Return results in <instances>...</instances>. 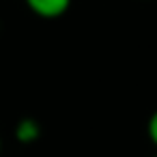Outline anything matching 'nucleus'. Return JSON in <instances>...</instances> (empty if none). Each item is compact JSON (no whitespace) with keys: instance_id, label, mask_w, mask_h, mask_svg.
Returning a JSON list of instances; mask_svg holds the SVG:
<instances>
[{"instance_id":"nucleus-3","label":"nucleus","mask_w":157,"mask_h":157,"mask_svg":"<svg viewBox=\"0 0 157 157\" xmlns=\"http://www.w3.org/2000/svg\"><path fill=\"white\" fill-rule=\"evenodd\" d=\"M146 136H148L151 144L157 148V110L148 116V123H146Z\"/></svg>"},{"instance_id":"nucleus-1","label":"nucleus","mask_w":157,"mask_h":157,"mask_svg":"<svg viewBox=\"0 0 157 157\" xmlns=\"http://www.w3.org/2000/svg\"><path fill=\"white\" fill-rule=\"evenodd\" d=\"M24 5L41 20H58L71 9V0H24Z\"/></svg>"},{"instance_id":"nucleus-2","label":"nucleus","mask_w":157,"mask_h":157,"mask_svg":"<svg viewBox=\"0 0 157 157\" xmlns=\"http://www.w3.org/2000/svg\"><path fill=\"white\" fill-rule=\"evenodd\" d=\"M15 138L22 144H35L41 138V125H39V121L33 118V116H26V118L17 121V125H15Z\"/></svg>"},{"instance_id":"nucleus-4","label":"nucleus","mask_w":157,"mask_h":157,"mask_svg":"<svg viewBox=\"0 0 157 157\" xmlns=\"http://www.w3.org/2000/svg\"><path fill=\"white\" fill-rule=\"evenodd\" d=\"M0 155H2V138H0Z\"/></svg>"},{"instance_id":"nucleus-5","label":"nucleus","mask_w":157,"mask_h":157,"mask_svg":"<svg viewBox=\"0 0 157 157\" xmlns=\"http://www.w3.org/2000/svg\"><path fill=\"white\" fill-rule=\"evenodd\" d=\"M155 157H157V155H155Z\"/></svg>"}]
</instances>
